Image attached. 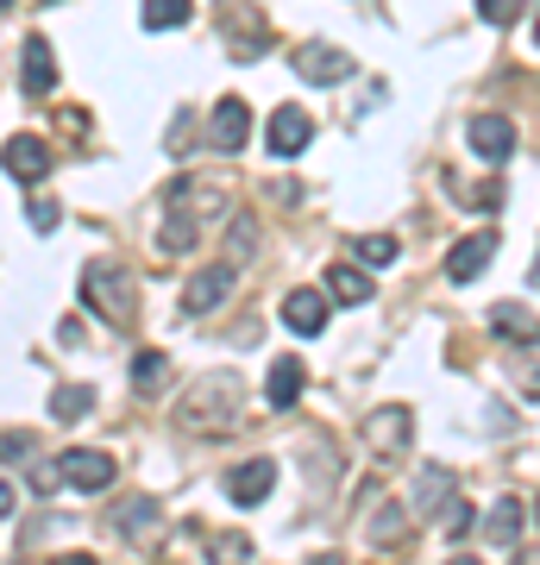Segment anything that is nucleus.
Returning <instances> with one entry per match:
<instances>
[{
    "mask_svg": "<svg viewBox=\"0 0 540 565\" xmlns=\"http://www.w3.org/2000/svg\"><path fill=\"white\" fill-rule=\"evenodd\" d=\"M82 302L95 308L100 321L133 327V308H139V296H133V277H126L120 264H88V270H82Z\"/></svg>",
    "mask_w": 540,
    "mask_h": 565,
    "instance_id": "obj_1",
    "label": "nucleus"
},
{
    "mask_svg": "<svg viewBox=\"0 0 540 565\" xmlns=\"http://www.w3.org/2000/svg\"><path fill=\"white\" fill-rule=\"evenodd\" d=\"M233 403H240V377H233V371H221V377H201V384L182 396L177 422L195 427V434H208V427H226V422H233Z\"/></svg>",
    "mask_w": 540,
    "mask_h": 565,
    "instance_id": "obj_2",
    "label": "nucleus"
},
{
    "mask_svg": "<svg viewBox=\"0 0 540 565\" xmlns=\"http://www.w3.org/2000/svg\"><path fill=\"white\" fill-rule=\"evenodd\" d=\"M233 282H240V270H233V264H208V270H195V277H189V289H182V315H189V321H201L208 308H221L226 296H233Z\"/></svg>",
    "mask_w": 540,
    "mask_h": 565,
    "instance_id": "obj_3",
    "label": "nucleus"
},
{
    "mask_svg": "<svg viewBox=\"0 0 540 565\" xmlns=\"http://www.w3.org/2000/svg\"><path fill=\"white\" fill-rule=\"evenodd\" d=\"M0 163H7V177H20L25 189H39L51 177V145L32 139V132H13V139L0 145Z\"/></svg>",
    "mask_w": 540,
    "mask_h": 565,
    "instance_id": "obj_4",
    "label": "nucleus"
},
{
    "mask_svg": "<svg viewBox=\"0 0 540 565\" xmlns=\"http://www.w3.org/2000/svg\"><path fill=\"white\" fill-rule=\"evenodd\" d=\"M352 70H359V63L346 57L340 44H301L296 51V76L315 82V88H333V82H346Z\"/></svg>",
    "mask_w": 540,
    "mask_h": 565,
    "instance_id": "obj_5",
    "label": "nucleus"
},
{
    "mask_svg": "<svg viewBox=\"0 0 540 565\" xmlns=\"http://www.w3.org/2000/svg\"><path fill=\"white\" fill-rule=\"evenodd\" d=\"M245 139H252V107H245L240 95H226V102L214 107V120H208V145H214L221 158H233V151H245Z\"/></svg>",
    "mask_w": 540,
    "mask_h": 565,
    "instance_id": "obj_6",
    "label": "nucleus"
},
{
    "mask_svg": "<svg viewBox=\"0 0 540 565\" xmlns=\"http://www.w3.org/2000/svg\"><path fill=\"white\" fill-rule=\"evenodd\" d=\"M409 434H415V415H409L402 403L378 408V415L364 422V440H371V452H378V459H396L402 446H409Z\"/></svg>",
    "mask_w": 540,
    "mask_h": 565,
    "instance_id": "obj_7",
    "label": "nucleus"
},
{
    "mask_svg": "<svg viewBox=\"0 0 540 565\" xmlns=\"http://www.w3.org/2000/svg\"><path fill=\"white\" fill-rule=\"evenodd\" d=\"M465 139H472V151H478L484 163L516 158V120H502V114H478V120L465 126Z\"/></svg>",
    "mask_w": 540,
    "mask_h": 565,
    "instance_id": "obj_8",
    "label": "nucleus"
},
{
    "mask_svg": "<svg viewBox=\"0 0 540 565\" xmlns=\"http://www.w3.org/2000/svg\"><path fill=\"white\" fill-rule=\"evenodd\" d=\"M271 490H277V465H271V459H245V465H233V471H226V497H233L240 509L264 503Z\"/></svg>",
    "mask_w": 540,
    "mask_h": 565,
    "instance_id": "obj_9",
    "label": "nucleus"
},
{
    "mask_svg": "<svg viewBox=\"0 0 540 565\" xmlns=\"http://www.w3.org/2000/svg\"><path fill=\"white\" fill-rule=\"evenodd\" d=\"M57 471H63V484H76V490H107L114 484V459H107V452H88V446L63 452Z\"/></svg>",
    "mask_w": 540,
    "mask_h": 565,
    "instance_id": "obj_10",
    "label": "nucleus"
},
{
    "mask_svg": "<svg viewBox=\"0 0 540 565\" xmlns=\"http://www.w3.org/2000/svg\"><path fill=\"white\" fill-rule=\"evenodd\" d=\"M308 139H315V120H308L301 107H277V114H271V126H264V145H271L277 158H296Z\"/></svg>",
    "mask_w": 540,
    "mask_h": 565,
    "instance_id": "obj_11",
    "label": "nucleus"
},
{
    "mask_svg": "<svg viewBox=\"0 0 540 565\" xmlns=\"http://www.w3.org/2000/svg\"><path fill=\"white\" fill-rule=\"evenodd\" d=\"M497 258V233L484 226V233H472V239H459L453 245V258H446V277L453 282H472V277H484V264Z\"/></svg>",
    "mask_w": 540,
    "mask_h": 565,
    "instance_id": "obj_12",
    "label": "nucleus"
},
{
    "mask_svg": "<svg viewBox=\"0 0 540 565\" xmlns=\"http://www.w3.org/2000/svg\"><path fill=\"white\" fill-rule=\"evenodd\" d=\"M283 327L289 333H320L327 327V296L320 289H289L283 296Z\"/></svg>",
    "mask_w": 540,
    "mask_h": 565,
    "instance_id": "obj_13",
    "label": "nucleus"
},
{
    "mask_svg": "<svg viewBox=\"0 0 540 565\" xmlns=\"http://www.w3.org/2000/svg\"><path fill=\"white\" fill-rule=\"evenodd\" d=\"M459 497V478L446 471V465H421V478H415V515H434V509H446Z\"/></svg>",
    "mask_w": 540,
    "mask_h": 565,
    "instance_id": "obj_14",
    "label": "nucleus"
},
{
    "mask_svg": "<svg viewBox=\"0 0 540 565\" xmlns=\"http://www.w3.org/2000/svg\"><path fill=\"white\" fill-rule=\"evenodd\" d=\"M20 82H25V95H51V82H57V57H51V44H44V39H25Z\"/></svg>",
    "mask_w": 540,
    "mask_h": 565,
    "instance_id": "obj_15",
    "label": "nucleus"
},
{
    "mask_svg": "<svg viewBox=\"0 0 540 565\" xmlns=\"http://www.w3.org/2000/svg\"><path fill=\"white\" fill-rule=\"evenodd\" d=\"M201 239V221L189 214V207H163V226H158V252H170V258H182V252H195Z\"/></svg>",
    "mask_w": 540,
    "mask_h": 565,
    "instance_id": "obj_16",
    "label": "nucleus"
},
{
    "mask_svg": "<svg viewBox=\"0 0 540 565\" xmlns=\"http://www.w3.org/2000/svg\"><path fill=\"white\" fill-rule=\"evenodd\" d=\"M301 359H277L271 364V384H264V396H271V408H296V396H301Z\"/></svg>",
    "mask_w": 540,
    "mask_h": 565,
    "instance_id": "obj_17",
    "label": "nucleus"
},
{
    "mask_svg": "<svg viewBox=\"0 0 540 565\" xmlns=\"http://www.w3.org/2000/svg\"><path fill=\"white\" fill-rule=\"evenodd\" d=\"M327 296L346 302V308H364L371 302V277H359L352 264H333V270H327Z\"/></svg>",
    "mask_w": 540,
    "mask_h": 565,
    "instance_id": "obj_18",
    "label": "nucleus"
},
{
    "mask_svg": "<svg viewBox=\"0 0 540 565\" xmlns=\"http://www.w3.org/2000/svg\"><path fill=\"white\" fill-rule=\"evenodd\" d=\"M490 333H497V340H534V315H528V308H516V302H497L490 308Z\"/></svg>",
    "mask_w": 540,
    "mask_h": 565,
    "instance_id": "obj_19",
    "label": "nucleus"
},
{
    "mask_svg": "<svg viewBox=\"0 0 540 565\" xmlns=\"http://www.w3.org/2000/svg\"><path fill=\"white\" fill-rule=\"evenodd\" d=\"M364 534H371V546H396L402 534H409V515H402V503H378V509H371V527H364Z\"/></svg>",
    "mask_w": 540,
    "mask_h": 565,
    "instance_id": "obj_20",
    "label": "nucleus"
},
{
    "mask_svg": "<svg viewBox=\"0 0 540 565\" xmlns=\"http://www.w3.org/2000/svg\"><path fill=\"white\" fill-rule=\"evenodd\" d=\"M88 408H95V390L88 384H57L51 390V415H57V422H82Z\"/></svg>",
    "mask_w": 540,
    "mask_h": 565,
    "instance_id": "obj_21",
    "label": "nucleus"
},
{
    "mask_svg": "<svg viewBox=\"0 0 540 565\" xmlns=\"http://www.w3.org/2000/svg\"><path fill=\"white\" fill-rule=\"evenodd\" d=\"M521 522H528V503H516V497H502L497 509H490V541H502V546H516V534H521Z\"/></svg>",
    "mask_w": 540,
    "mask_h": 565,
    "instance_id": "obj_22",
    "label": "nucleus"
},
{
    "mask_svg": "<svg viewBox=\"0 0 540 565\" xmlns=\"http://www.w3.org/2000/svg\"><path fill=\"white\" fill-rule=\"evenodd\" d=\"M208 565H252V534H240V527L214 534L208 541Z\"/></svg>",
    "mask_w": 540,
    "mask_h": 565,
    "instance_id": "obj_23",
    "label": "nucleus"
},
{
    "mask_svg": "<svg viewBox=\"0 0 540 565\" xmlns=\"http://www.w3.org/2000/svg\"><path fill=\"white\" fill-rule=\"evenodd\" d=\"M145 25H151V32H177V25H189V0H145Z\"/></svg>",
    "mask_w": 540,
    "mask_h": 565,
    "instance_id": "obj_24",
    "label": "nucleus"
},
{
    "mask_svg": "<svg viewBox=\"0 0 540 565\" xmlns=\"http://www.w3.org/2000/svg\"><path fill=\"white\" fill-rule=\"evenodd\" d=\"M158 515H163V509L151 503V497H133V503H120V509H114V522H120V534H145V527L158 522Z\"/></svg>",
    "mask_w": 540,
    "mask_h": 565,
    "instance_id": "obj_25",
    "label": "nucleus"
},
{
    "mask_svg": "<svg viewBox=\"0 0 540 565\" xmlns=\"http://www.w3.org/2000/svg\"><path fill=\"white\" fill-rule=\"evenodd\" d=\"M163 371H170V359H163V352H139V359H133V384L151 396V390L163 384Z\"/></svg>",
    "mask_w": 540,
    "mask_h": 565,
    "instance_id": "obj_26",
    "label": "nucleus"
},
{
    "mask_svg": "<svg viewBox=\"0 0 540 565\" xmlns=\"http://www.w3.org/2000/svg\"><path fill=\"white\" fill-rule=\"evenodd\" d=\"M252 252H258V226H252V214H240V221H233V270H240Z\"/></svg>",
    "mask_w": 540,
    "mask_h": 565,
    "instance_id": "obj_27",
    "label": "nucleus"
},
{
    "mask_svg": "<svg viewBox=\"0 0 540 565\" xmlns=\"http://www.w3.org/2000/svg\"><path fill=\"white\" fill-rule=\"evenodd\" d=\"M396 258V239L390 233H371V239H359V264H390Z\"/></svg>",
    "mask_w": 540,
    "mask_h": 565,
    "instance_id": "obj_28",
    "label": "nucleus"
},
{
    "mask_svg": "<svg viewBox=\"0 0 540 565\" xmlns=\"http://www.w3.org/2000/svg\"><path fill=\"white\" fill-rule=\"evenodd\" d=\"M472 522H478V509H472V503H446V534H453V541H465Z\"/></svg>",
    "mask_w": 540,
    "mask_h": 565,
    "instance_id": "obj_29",
    "label": "nucleus"
},
{
    "mask_svg": "<svg viewBox=\"0 0 540 565\" xmlns=\"http://www.w3.org/2000/svg\"><path fill=\"white\" fill-rule=\"evenodd\" d=\"M25 221L39 226V233H57V221H63V214H57V202H44V195H39V202L25 207Z\"/></svg>",
    "mask_w": 540,
    "mask_h": 565,
    "instance_id": "obj_30",
    "label": "nucleus"
},
{
    "mask_svg": "<svg viewBox=\"0 0 540 565\" xmlns=\"http://www.w3.org/2000/svg\"><path fill=\"white\" fill-rule=\"evenodd\" d=\"M0 459H32V434H0Z\"/></svg>",
    "mask_w": 540,
    "mask_h": 565,
    "instance_id": "obj_31",
    "label": "nucleus"
},
{
    "mask_svg": "<svg viewBox=\"0 0 540 565\" xmlns=\"http://www.w3.org/2000/svg\"><path fill=\"white\" fill-rule=\"evenodd\" d=\"M516 7H521V0H478V13L490 25H509V20H516Z\"/></svg>",
    "mask_w": 540,
    "mask_h": 565,
    "instance_id": "obj_32",
    "label": "nucleus"
},
{
    "mask_svg": "<svg viewBox=\"0 0 540 565\" xmlns=\"http://www.w3.org/2000/svg\"><path fill=\"white\" fill-rule=\"evenodd\" d=\"M0 515H13V484L0 478Z\"/></svg>",
    "mask_w": 540,
    "mask_h": 565,
    "instance_id": "obj_33",
    "label": "nucleus"
},
{
    "mask_svg": "<svg viewBox=\"0 0 540 565\" xmlns=\"http://www.w3.org/2000/svg\"><path fill=\"white\" fill-rule=\"evenodd\" d=\"M51 565H95L88 553H63V559H51Z\"/></svg>",
    "mask_w": 540,
    "mask_h": 565,
    "instance_id": "obj_34",
    "label": "nucleus"
},
{
    "mask_svg": "<svg viewBox=\"0 0 540 565\" xmlns=\"http://www.w3.org/2000/svg\"><path fill=\"white\" fill-rule=\"evenodd\" d=\"M315 565H346V559H340V553H320V559H315Z\"/></svg>",
    "mask_w": 540,
    "mask_h": 565,
    "instance_id": "obj_35",
    "label": "nucleus"
},
{
    "mask_svg": "<svg viewBox=\"0 0 540 565\" xmlns=\"http://www.w3.org/2000/svg\"><path fill=\"white\" fill-rule=\"evenodd\" d=\"M453 565H478V559H472V553H459V559H453Z\"/></svg>",
    "mask_w": 540,
    "mask_h": 565,
    "instance_id": "obj_36",
    "label": "nucleus"
},
{
    "mask_svg": "<svg viewBox=\"0 0 540 565\" xmlns=\"http://www.w3.org/2000/svg\"><path fill=\"white\" fill-rule=\"evenodd\" d=\"M7 7H13V0H0V13H7Z\"/></svg>",
    "mask_w": 540,
    "mask_h": 565,
    "instance_id": "obj_37",
    "label": "nucleus"
},
{
    "mask_svg": "<svg viewBox=\"0 0 540 565\" xmlns=\"http://www.w3.org/2000/svg\"><path fill=\"white\" fill-rule=\"evenodd\" d=\"M44 7H51V0H44Z\"/></svg>",
    "mask_w": 540,
    "mask_h": 565,
    "instance_id": "obj_38",
    "label": "nucleus"
}]
</instances>
